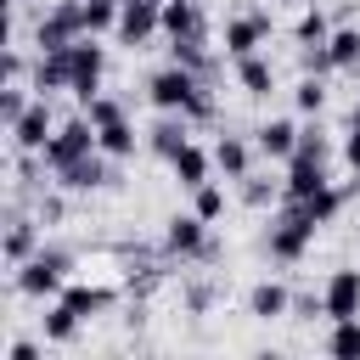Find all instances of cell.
Instances as JSON below:
<instances>
[{"mask_svg":"<svg viewBox=\"0 0 360 360\" xmlns=\"http://www.w3.org/2000/svg\"><path fill=\"white\" fill-rule=\"evenodd\" d=\"M90 152H101V141H96V124H90V112L79 107L68 124H56V135H51V141H45V152H39V163H45L51 174H62V169L84 163Z\"/></svg>","mask_w":360,"mask_h":360,"instance_id":"6da1fadb","label":"cell"},{"mask_svg":"<svg viewBox=\"0 0 360 360\" xmlns=\"http://www.w3.org/2000/svg\"><path fill=\"white\" fill-rule=\"evenodd\" d=\"M56 90H73L68 51H39L34 56V96H56Z\"/></svg>","mask_w":360,"mask_h":360,"instance_id":"e0dca14e","label":"cell"},{"mask_svg":"<svg viewBox=\"0 0 360 360\" xmlns=\"http://www.w3.org/2000/svg\"><path fill=\"white\" fill-rule=\"evenodd\" d=\"M292 39H298V45H326V39H332V22H326V11H321V6H309V11L298 17Z\"/></svg>","mask_w":360,"mask_h":360,"instance_id":"f546056e","label":"cell"},{"mask_svg":"<svg viewBox=\"0 0 360 360\" xmlns=\"http://www.w3.org/2000/svg\"><path fill=\"white\" fill-rule=\"evenodd\" d=\"M6 360H39V343H28V338H17V343L6 349Z\"/></svg>","mask_w":360,"mask_h":360,"instance_id":"60d3db41","label":"cell"},{"mask_svg":"<svg viewBox=\"0 0 360 360\" xmlns=\"http://www.w3.org/2000/svg\"><path fill=\"white\" fill-rule=\"evenodd\" d=\"M96 141H101V152L118 163V158H129V152H135V141H141V135H135V124H129V118H118V124L96 129Z\"/></svg>","mask_w":360,"mask_h":360,"instance_id":"f1b7e54d","label":"cell"},{"mask_svg":"<svg viewBox=\"0 0 360 360\" xmlns=\"http://www.w3.org/2000/svg\"><path fill=\"white\" fill-rule=\"evenodd\" d=\"M264 39H270V11H242V17L225 22V56L231 62L236 56H253Z\"/></svg>","mask_w":360,"mask_h":360,"instance_id":"8fae6325","label":"cell"},{"mask_svg":"<svg viewBox=\"0 0 360 360\" xmlns=\"http://www.w3.org/2000/svg\"><path fill=\"white\" fill-rule=\"evenodd\" d=\"M326 186V163L321 158H287V180H281V197H309V191H321Z\"/></svg>","mask_w":360,"mask_h":360,"instance_id":"ffe728a7","label":"cell"},{"mask_svg":"<svg viewBox=\"0 0 360 360\" xmlns=\"http://www.w3.org/2000/svg\"><path fill=\"white\" fill-rule=\"evenodd\" d=\"M84 0H56L45 6V17L34 22V51H68L73 39H84Z\"/></svg>","mask_w":360,"mask_h":360,"instance_id":"277c9868","label":"cell"},{"mask_svg":"<svg viewBox=\"0 0 360 360\" xmlns=\"http://www.w3.org/2000/svg\"><path fill=\"white\" fill-rule=\"evenodd\" d=\"M326 354H338V360H360V315L332 321V332H326Z\"/></svg>","mask_w":360,"mask_h":360,"instance_id":"4316f807","label":"cell"},{"mask_svg":"<svg viewBox=\"0 0 360 360\" xmlns=\"http://www.w3.org/2000/svg\"><path fill=\"white\" fill-rule=\"evenodd\" d=\"M326 51H332V68L338 73H354L360 68V28H332Z\"/></svg>","mask_w":360,"mask_h":360,"instance_id":"83f0119b","label":"cell"},{"mask_svg":"<svg viewBox=\"0 0 360 360\" xmlns=\"http://www.w3.org/2000/svg\"><path fill=\"white\" fill-rule=\"evenodd\" d=\"M236 84L248 90V96H270L276 90V68H270V56H236Z\"/></svg>","mask_w":360,"mask_h":360,"instance_id":"cb8c5ba5","label":"cell"},{"mask_svg":"<svg viewBox=\"0 0 360 360\" xmlns=\"http://www.w3.org/2000/svg\"><path fill=\"white\" fill-rule=\"evenodd\" d=\"M298 158H321V163H326V158H332V141H326L321 129H298Z\"/></svg>","mask_w":360,"mask_h":360,"instance_id":"8d00e7d4","label":"cell"},{"mask_svg":"<svg viewBox=\"0 0 360 360\" xmlns=\"http://www.w3.org/2000/svg\"><path fill=\"white\" fill-rule=\"evenodd\" d=\"M349 124H360V101H354V112H349Z\"/></svg>","mask_w":360,"mask_h":360,"instance_id":"7bdbcfd3","label":"cell"},{"mask_svg":"<svg viewBox=\"0 0 360 360\" xmlns=\"http://www.w3.org/2000/svg\"><path fill=\"white\" fill-rule=\"evenodd\" d=\"M34 214H39L45 225H62V214H68V202H62V197H45V191H39V202H34Z\"/></svg>","mask_w":360,"mask_h":360,"instance_id":"f35d334b","label":"cell"},{"mask_svg":"<svg viewBox=\"0 0 360 360\" xmlns=\"http://www.w3.org/2000/svg\"><path fill=\"white\" fill-rule=\"evenodd\" d=\"M309 242H315V225H309L298 208H281V219H276L270 236H264V253H270L276 264H298V259L309 253Z\"/></svg>","mask_w":360,"mask_h":360,"instance_id":"52a82bcc","label":"cell"},{"mask_svg":"<svg viewBox=\"0 0 360 360\" xmlns=\"http://www.w3.org/2000/svg\"><path fill=\"white\" fill-rule=\"evenodd\" d=\"M79 326H84V315H73L62 298H51V309H45V343H56V349H62V343H73V338H79Z\"/></svg>","mask_w":360,"mask_h":360,"instance_id":"484cf974","label":"cell"},{"mask_svg":"<svg viewBox=\"0 0 360 360\" xmlns=\"http://www.w3.org/2000/svg\"><path fill=\"white\" fill-rule=\"evenodd\" d=\"M107 163H112L107 152H90L84 163L62 169V174H56V186H62V191H101V186L112 180V169H107Z\"/></svg>","mask_w":360,"mask_h":360,"instance_id":"d6986e66","label":"cell"},{"mask_svg":"<svg viewBox=\"0 0 360 360\" xmlns=\"http://www.w3.org/2000/svg\"><path fill=\"white\" fill-rule=\"evenodd\" d=\"M292 309V292L281 287V281H253L248 287V315H259V321H281Z\"/></svg>","mask_w":360,"mask_h":360,"instance_id":"603a6c76","label":"cell"},{"mask_svg":"<svg viewBox=\"0 0 360 360\" xmlns=\"http://www.w3.org/2000/svg\"><path fill=\"white\" fill-rule=\"evenodd\" d=\"M292 107H298V112H321V107H326V79H321V73H304V79L292 84Z\"/></svg>","mask_w":360,"mask_h":360,"instance_id":"4dcf8cb0","label":"cell"},{"mask_svg":"<svg viewBox=\"0 0 360 360\" xmlns=\"http://www.w3.org/2000/svg\"><path fill=\"white\" fill-rule=\"evenodd\" d=\"M321 315H326V321L360 315V270H332V276H326V287H321Z\"/></svg>","mask_w":360,"mask_h":360,"instance_id":"7c38bea8","label":"cell"},{"mask_svg":"<svg viewBox=\"0 0 360 360\" xmlns=\"http://www.w3.org/2000/svg\"><path fill=\"white\" fill-rule=\"evenodd\" d=\"M163 34L186 39V34H208V17L197 0H163Z\"/></svg>","mask_w":360,"mask_h":360,"instance_id":"44dd1931","label":"cell"},{"mask_svg":"<svg viewBox=\"0 0 360 360\" xmlns=\"http://www.w3.org/2000/svg\"><path fill=\"white\" fill-rule=\"evenodd\" d=\"M118 45H129V51H141L152 34H163V0H124V11H118Z\"/></svg>","mask_w":360,"mask_h":360,"instance_id":"9c48e42d","label":"cell"},{"mask_svg":"<svg viewBox=\"0 0 360 360\" xmlns=\"http://www.w3.org/2000/svg\"><path fill=\"white\" fill-rule=\"evenodd\" d=\"M169 169H174V180H180L186 191H197V186L208 180V169H214V152H202L197 141H186V146L169 158Z\"/></svg>","mask_w":360,"mask_h":360,"instance_id":"7402d4cb","label":"cell"},{"mask_svg":"<svg viewBox=\"0 0 360 360\" xmlns=\"http://www.w3.org/2000/svg\"><path fill=\"white\" fill-rule=\"evenodd\" d=\"M197 96H202V79H197L191 68H180V62H169V68H158V73L146 79V101H152L158 112H191Z\"/></svg>","mask_w":360,"mask_h":360,"instance_id":"3957f363","label":"cell"},{"mask_svg":"<svg viewBox=\"0 0 360 360\" xmlns=\"http://www.w3.org/2000/svg\"><path fill=\"white\" fill-rule=\"evenodd\" d=\"M56 135V118H51V96H34L22 107V118L11 124V146L17 152H45V141Z\"/></svg>","mask_w":360,"mask_h":360,"instance_id":"30bf717a","label":"cell"},{"mask_svg":"<svg viewBox=\"0 0 360 360\" xmlns=\"http://www.w3.org/2000/svg\"><path fill=\"white\" fill-rule=\"evenodd\" d=\"M39 236H45V219H39V214L28 219V214H22V202H11V219H6V236H0V259H6V270L28 264V259L45 248Z\"/></svg>","mask_w":360,"mask_h":360,"instance_id":"ba28073f","label":"cell"},{"mask_svg":"<svg viewBox=\"0 0 360 360\" xmlns=\"http://www.w3.org/2000/svg\"><path fill=\"white\" fill-rule=\"evenodd\" d=\"M191 208H197V214H202V219L214 225V219L225 214V186H214V180H202V186L191 191Z\"/></svg>","mask_w":360,"mask_h":360,"instance_id":"836d02e7","label":"cell"},{"mask_svg":"<svg viewBox=\"0 0 360 360\" xmlns=\"http://www.w3.org/2000/svg\"><path fill=\"white\" fill-rule=\"evenodd\" d=\"M118 11H124V0H84V28L90 34H112Z\"/></svg>","mask_w":360,"mask_h":360,"instance_id":"1f68e13d","label":"cell"},{"mask_svg":"<svg viewBox=\"0 0 360 360\" xmlns=\"http://www.w3.org/2000/svg\"><path fill=\"white\" fill-rule=\"evenodd\" d=\"M84 112H90V124H96V129H107V124H118V118H129L118 96H90V101H84Z\"/></svg>","mask_w":360,"mask_h":360,"instance_id":"e575fe53","label":"cell"},{"mask_svg":"<svg viewBox=\"0 0 360 360\" xmlns=\"http://www.w3.org/2000/svg\"><path fill=\"white\" fill-rule=\"evenodd\" d=\"M343 202H349V191H343V186H332V180H326L321 191H309V197H287V208H298L315 231H321V225H332V219L343 214Z\"/></svg>","mask_w":360,"mask_h":360,"instance_id":"5bb4252c","label":"cell"},{"mask_svg":"<svg viewBox=\"0 0 360 360\" xmlns=\"http://www.w3.org/2000/svg\"><path fill=\"white\" fill-rule=\"evenodd\" d=\"M68 68H73V101L84 107L90 96H101V79H107V45H96V34H84V39H73L68 45Z\"/></svg>","mask_w":360,"mask_h":360,"instance_id":"5b68a950","label":"cell"},{"mask_svg":"<svg viewBox=\"0 0 360 360\" xmlns=\"http://www.w3.org/2000/svg\"><path fill=\"white\" fill-rule=\"evenodd\" d=\"M28 90H34V84H0V124H6V129H11V124L22 118V107L34 101Z\"/></svg>","mask_w":360,"mask_h":360,"instance_id":"d6a6232c","label":"cell"},{"mask_svg":"<svg viewBox=\"0 0 360 360\" xmlns=\"http://www.w3.org/2000/svg\"><path fill=\"white\" fill-rule=\"evenodd\" d=\"M343 163L360 174V124H349V135H343Z\"/></svg>","mask_w":360,"mask_h":360,"instance_id":"ab89813d","label":"cell"},{"mask_svg":"<svg viewBox=\"0 0 360 360\" xmlns=\"http://www.w3.org/2000/svg\"><path fill=\"white\" fill-rule=\"evenodd\" d=\"M62 304L73 309V315H101V309H112V287H90V281H79V287H62Z\"/></svg>","mask_w":360,"mask_h":360,"instance_id":"d4e9b609","label":"cell"},{"mask_svg":"<svg viewBox=\"0 0 360 360\" xmlns=\"http://www.w3.org/2000/svg\"><path fill=\"white\" fill-rule=\"evenodd\" d=\"M169 62L191 68L202 84H214V79H219V62H214V51H208V34H186V39H169Z\"/></svg>","mask_w":360,"mask_h":360,"instance_id":"4fadbf2b","label":"cell"},{"mask_svg":"<svg viewBox=\"0 0 360 360\" xmlns=\"http://www.w3.org/2000/svg\"><path fill=\"white\" fill-rule=\"evenodd\" d=\"M253 146H259L264 158L287 163V158L298 152V124H292V118H264V124L253 129Z\"/></svg>","mask_w":360,"mask_h":360,"instance_id":"2e32d148","label":"cell"},{"mask_svg":"<svg viewBox=\"0 0 360 360\" xmlns=\"http://www.w3.org/2000/svg\"><path fill=\"white\" fill-rule=\"evenodd\" d=\"M253 152H259V146H248L242 135H219V141H214V169H219L225 180H248V174H253Z\"/></svg>","mask_w":360,"mask_h":360,"instance_id":"ac0fdd59","label":"cell"},{"mask_svg":"<svg viewBox=\"0 0 360 360\" xmlns=\"http://www.w3.org/2000/svg\"><path fill=\"white\" fill-rule=\"evenodd\" d=\"M242 202H248V208H270V202H276V180L248 174V180H242Z\"/></svg>","mask_w":360,"mask_h":360,"instance_id":"d590c367","label":"cell"},{"mask_svg":"<svg viewBox=\"0 0 360 360\" xmlns=\"http://www.w3.org/2000/svg\"><path fill=\"white\" fill-rule=\"evenodd\" d=\"M28 79V56H22V45H6V84H22Z\"/></svg>","mask_w":360,"mask_h":360,"instance_id":"74e56055","label":"cell"},{"mask_svg":"<svg viewBox=\"0 0 360 360\" xmlns=\"http://www.w3.org/2000/svg\"><path fill=\"white\" fill-rule=\"evenodd\" d=\"M186 304H191V309H197V315H202V309H208V304H214V287H191V298H186Z\"/></svg>","mask_w":360,"mask_h":360,"instance_id":"b9f144b4","label":"cell"},{"mask_svg":"<svg viewBox=\"0 0 360 360\" xmlns=\"http://www.w3.org/2000/svg\"><path fill=\"white\" fill-rule=\"evenodd\" d=\"M186 141H191V118H186V112H158V124L146 129V146H152L163 163H169Z\"/></svg>","mask_w":360,"mask_h":360,"instance_id":"9a60e30c","label":"cell"},{"mask_svg":"<svg viewBox=\"0 0 360 360\" xmlns=\"http://www.w3.org/2000/svg\"><path fill=\"white\" fill-rule=\"evenodd\" d=\"M163 253L169 259H214V236H208V219L191 208V214H174L169 231H163Z\"/></svg>","mask_w":360,"mask_h":360,"instance_id":"8992f818","label":"cell"},{"mask_svg":"<svg viewBox=\"0 0 360 360\" xmlns=\"http://www.w3.org/2000/svg\"><path fill=\"white\" fill-rule=\"evenodd\" d=\"M68 270H73V253H62V248H39L28 264H17V270H11V281H17V292H22V298H62Z\"/></svg>","mask_w":360,"mask_h":360,"instance_id":"7a4b0ae2","label":"cell"}]
</instances>
